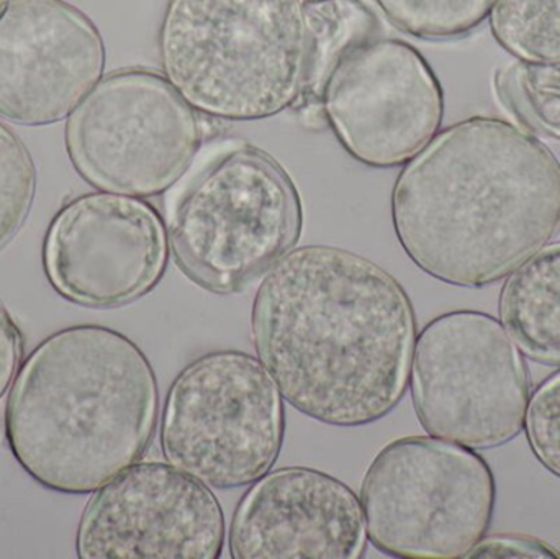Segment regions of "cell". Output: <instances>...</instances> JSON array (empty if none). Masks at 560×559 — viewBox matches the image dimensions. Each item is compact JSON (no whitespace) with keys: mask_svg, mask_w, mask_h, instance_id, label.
Returning <instances> with one entry per match:
<instances>
[{"mask_svg":"<svg viewBox=\"0 0 560 559\" xmlns=\"http://www.w3.org/2000/svg\"><path fill=\"white\" fill-rule=\"evenodd\" d=\"M253 343L283 399L332 427L387 417L410 384L417 315L404 286L371 259L293 248L266 271Z\"/></svg>","mask_w":560,"mask_h":559,"instance_id":"1","label":"cell"},{"mask_svg":"<svg viewBox=\"0 0 560 559\" xmlns=\"http://www.w3.org/2000/svg\"><path fill=\"white\" fill-rule=\"evenodd\" d=\"M392 222L408 258L444 284L482 289L560 233V161L493 117L434 135L395 180Z\"/></svg>","mask_w":560,"mask_h":559,"instance_id":"2","label":"cell"},{"mask_svg":"<svg viewBox=\"0 0 560 559\" xmlns=\"http://www.w3.org/2000/svg\"><path fill=\"white\" fill-rule=\"evenodd\" d=\"M158 417L160 387L141 348L114 328L72 325L20 364L3 429L33 481L85 496L143 458Z\"/></svg>","mask_w":560,"mask_h":559,"instance_id":"3","label":"cell"},{"mask_svg":"<svg viewBox=\"0 0 560 559\" xmlns=\"http://www.w3.org/2000/svg\"><path fill=\"white\" fill-rule=\"evenodd\" d=\"M164 75L200 114L265 120L299 104L308 69L300 0H170Z\"/></svg>","mask_w":560,"mask_h":559,"instance_id":"4","label":"cell"},{"mask_svg":"<svg viewBox=\"0 0 560 559\" xmlns=\"http://www.w3.org/2000/svg\"><path fill=\"white\" fill-rule=\"evenodd\" d=\"M295 183L266 151L229 140L200 150L167 190L177 266L213 294H235L292 252L302 235Z\"/></svg>","mask_w":560,"mask_h":559,"instance_id":"5","label":"cell"},{"mask_svg":"<svg viewBox=\"0 0 560 559\" xmlns=\"http://www.w3.org/2000/svg\"><path fill=\"white\" fill-rule=\"evenodd\" d=\"M371 544L405 559H456L490 531L497 479L474 450L436 436H405L377 453L361 486Z\"/></svg>","mask_w":560,"mask_h":559,"instance_id":"6","label":"cell"},{"mask_svg":"<svg viewBox=\"0 0 560 559\" xmlns=\"http://www.w3.org/2000/svg\"><path fill=\"white\" fill-rule=\"evenodd\" d=\"M285 409L265 364L245 351L202 354L171 384L161 419L167 463L212 489L245 488L282 452Z\"/></svg>","mask_w":560,"mask_h":559,"instance_id":"7","label":"cell"},{"mask_svg":"<svg viewBox=\"0 0 560 559\" xmlns=\"http://www.w3.org/2000/svg\"><path fill=\"white\" fill-rule=\"evenodd\" d=\"M411 399L424 432L470 450H493L522 433L532 374L522 350L486 312L454 311L418 334Z\"/></svg>","mask_w":560,"mask_h":559,"instance_id":"8","label":"cell"},{"mask_svg":"<svg viewBox=\"0 0 560 559\" xmlns=\"http://www.w3.org/2000/svg\"><path fill=\"white\" fill-rule=\"evenodd\" d=\"M200 143L197 112L166 78L143 68L102 78L65 128L66 153L89 186L141 199L167 193Z\"/></svg>","mask_w":560,"mask_h":559,"instance_id":"9","label":"cell"},{"mask_svg":"<svg viewBox=\"0 0 560 559\" xmlns=\"http://www.w3.org/2000/svg\"><path fill=\"white\" fill-rule=\"evenodd\" d=\"M170 235L141 197L88 193L68 200L43 240V271L56 294L89 308L133 304L163 281Z\"/></svg>","mask_w":560,"mask_h":559,"instance_id":"10","label":"cell"},{"mask_svg":"<svg viewBox=\"0 0 560 559\" xmlns=\"http://www.w3.org/2000/svg\"><path fill=\"white\" fill-rule=\"evenodd\" d=\"M326 124L371 167L408 163L440 130V79L415 46L369 38L341 56L319 91Z\"/></svg>","mask_w":560,"mask_h":559,"instance_id":"11","label":"cell"},{"mask_svg":"<svg viewBox=\"0 0 560 559\" xmlns=\"http://www.w3.org/2000/svg\"><path fill=\"white\" fill-rule=\"evenodd\" d=\"M226 524L217 496L171 463L138 462L94 492L75 534L81 559H217Z\"/></svg>","mask_w":560,"mask_h":559,"instance_id":"12","label":"cell"},{"mask_svg":"<svg viewBox=\"0 0 560 559\" xmlns=\"http://www.w3.org/2000/svg\"><path fill=\"white\" fill-rule=\"evenodd\" d=\"M95 23L66 0H10L0 15V118L45 127L69 117L104 74Z\"/></svg>","mask_w":560,"mask_h":559,"instance_id":"13","label":"cell"},{"mask_svg":"<svg viewBox=\"0 0 560 559\" xmlns=\"http://www.w3.org/2000/svg\"><path fill=\"white\" fill-rule=\"evenodd\" d=\"M355 492L318 469L287 466L253 482L233 515V559H359L368 548Z\"/></svg>","mask_w":560,"mask_h":559,"instance_id":"14","label":"cell"},{"mask_svg":"<svg viewBox=\"0 0 560 559\" xmlns=\"http://www.w3.org/2000/svg\"><path fill=\"white\" fill-rule=\"evenodd\" d=\"M499 315L526 358L560 368V242L549 243L506 276Z\"/></svg>","mask_w":560,"mask_h":559,"instance_id":"15","label":"cell"},{"mask_svg":"<svg viewBox=\"0 0 560 559\" xmlns=\"http://www.w3.org/2000/svg\"><path fill=\"white\" fill-rule=\"evenodd\" d=\"M308 28V69L299 107L318 102L319 91L336 62L349 49L374 38L377 20L361 0L303 3Z\"/></svg>","mask_w":560,"mask_h":559,"instance_id":"16","label":"cell"},{"mask_svg":"<svg viewBox=\"0 0 560 559\" xmlns=\"http://www.w3.org/2000/svg\"><path fill=\"white\" fill-rule=\"evenodd\" d=\"M495 91L520 127L560 140V61H516L495 74Z\"/></svg>","mask_w":560,"mask_h":559,"instance_id":"17","label":"cell"},{"mask_svg":"<svg viewBox=\"0 0 560 559\" xmlns=\"http://www.w3.org/2000/svg\"><path fill=\"white\" fill-rule=\"evenodd\" d=\"M490 28L520 61H560V0H495Z\"/></svg>","mask_w":560,"mask_h":559,"instance_id":"18","label":"cell"},{"mask_svg":"<svg viewBox=\"0 0 560 559\" xmlns=\"http://www.w3.org/2000/svg\"><path fill=\"white\" fill-rule=\"evenodd\" d=\"M384 15L415 38L444 42L482 25L495 0H375Z\"/></svg>","mask_w":560,"mask_h":559,"instance_id":"19","label":"cell"},{"mask_svg":"<svg viewBox=\"0 0 560 559\" xmlns=\"http://www.w3.org/2000/svg\"><path fill=\"white\" fill-rule=\"evenodd\" d=\"M36 187L38 174L28 148L0 121V252L25 225Z\"/></svg>","mask_w":560,"mask_h":559,"instance_id":"20","label":"cell"},{"mask_svg":"<svg viewBox=\"0 0 560 559\" xmlns=\"http://www.w3.org/2000/svg\"><path fill=\"white\" fill-rule=\"evenodd\" d=\"M523 429L539 465L560 479V370L533 391Z\"/></svg>","mask_w":560,"mask_h":559,"instance_id":"21","label":"cell"},{"mask_svg":"<svg viewBox=\"0 0 560 559\" xmlns=\"http://www.w3.org/2000/svg\"><path fill=\"white\" fill-rule=\"evenodd\" d=\"M466 558L472 559H560V554L551 545L528 535L499 534L483 537Z\"/></svg>","mask_w":560,"mask_h":559,"instance_id":"22","label":"cell"},{"mask_svg":"<svg viewBox=\"0 0 560 559\" xmlns=\"http://www.w3.org/2000/svg\"><path fill=\"white\" fill-rule=\"evenodd\" d=\"M23 335L0 301V399L5 396L22 364Z\"/></svg>","mask_w":560,"mask_h":559,"instance_id":"23","label":"cell"},{"mask_svg":"<svg viewBox=\"0 0 560 559\" xmlns=\"http://www.w3.org/2000/svg\"><path fill=\"white\" fill-rule=\"evenodd\" d=\"M10 0H0V15H2L3 10L7 9V5H9Z\"/></svg>","mask_w":560,"mask_h":559,"instance_id":"24","label":"cell"},{"mask_svg":"<svg viewBox=\"0 0 560 559\" xmlns=\"http://www.w3.org/2000/svg\"><path fill=\"white\" fill-rule=\"evenodd\" d=\"M302 3H308V2H319V0H300Z\"/></svg>","mask_w":560,"mask_h":559,"instance_id":"25","label":"cell"}]
</instances>
